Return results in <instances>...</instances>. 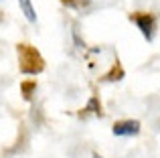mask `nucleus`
I'll list each match as a JSON object with an SVG mask.
<instances>
[{
    "label": "nucleus",
    "instance_id": "f257e3e1",
    "mask_svg": "<svg viewBox=\"0 0 160 158\" xmlns=\"http://www.w3.org/2000/svg\"><path fill=\"white\" fill-rule=\"evenodd\" d=\"M16 55H18V69L22 75H39L45 71V59L28 43H18L16 45Z\"/></svg>",
    "mask_w": 160,
    "mask_h": 158
},
{
    "label": "nucleus",
    "instance_id": "f03ea898",
    "mask_svg": "<svg viewBox=\"0 0 160 158\" xmlns=\"http://www.w3.org/2000/svg\"><path fill=\"white\" fill-rule=\"evenodd\" d=\"M130 20L138 27V31L142 32L146 41H152L154 39V32H156V16L150 14V12H134L130 14Z\"/></svg>",
    "mask_w": 160,
    "mask_h": 158
},
{
    "label": "nucleus",
    "instance_id": "7ed1b4c3",
    "mask_svg": "<svg viewBox=\"0 0 160 158\" xmlns=\"http://www.w3.org/2000/svg\"><path fill=\"white\" fill-rule=\"evenodd\" d=\"M113 136H136L140 134V122L138 120H122L116 122L112 128Z\"/></svg>",
    "mask_w": 160,
    "mask_h": 158
},
{
    "label": "nucleus",
    "instance_id": "20e7f679",
    "mask_svg": "<svg viewBox=\"0 0 160 158\" xmlns=\"http://www.w3.org/2000/svg\"><path fill=\"white\" fill-rule=\"evenodd\" d=\"M89 114L98 116V118H102V116H103L102 101H99V97H98V95H91V97H89V101H87V106L83 107L81 111H79V116H81V118H85V116H89Z\"/></svg>",
    "mask_w": 160,
    "mask_h": 158
},
{
    "label": "nucleus",
    "instance_id": "39448f33",
    "mask_svg": "<svg viewBox=\"0 0 160 158\" xmlns=\"http://www.w3.org/2000/svg\"><path fill=\"white\" fill-rule=\"evenodd\" d=\"M124 67H122L120 65V61H113V65H112V69H109V71L106 73V75L102 77V81H120V79H124Z\"/></svg>",
    "mask_w": 160,
    "mask_h": 158
},
{
    "label": "nucleus",
    "instance_id": "423d86ee",
    "mask_svg": "<svg viewBox=\"0 0 160 158\" xmlns=\"http://www.w3.org/2000/svg\"><path fill=\"white\" fill-rule=\"evenodd\" d=\"M37 91V79H27L20 83V95L24 101H32V95Z\"/></svg>",
    "mask_w": 160,
    "mask_h": 158
},
{
    "label": "nucleus",
    "instance_id": "0eeeda50",
    "mask_svg": "<svg viewBox=\"0 0 160 158\" xmlns=\"http://www.w3.org/2000/svg\"><path fill=\"white\" fill-rule=\"evenodd\" d=\"M18 6L28 22H37V12H35V6H32L31 0H18Z\"/></svg>",
    "mask_w": 160,
    "mask_h": 158
},
{
    "label": "nucleus",
    "instance_id": "6e6552de",
    "mask_svg": "<svg viewBox=\"0 0 160 158\" xmlns=\"http://www.w3.org/2000/svg\"><path fill=\"white\" fill-rule=\"evenodd\" d=\"M61 4L71 10H85L91 6V0H61Z\"/></svg>",
    "mask_w": 160,
    "mask_h": 158
},
{
    "label": "nucleus",
    "instance_id": "1a4fd4ad",
    "mask_svg": "<svg viewBox=\"0 0 160 158\" xmlns=\"http://www.w3.org/2000/svg\"><path fill=\"white\" fill-rule=\"evenodd\" d=\"M73 37H75V43H77V47H79V49H85V41L79 39V28H77V24L73 27Z\"/></svg>",
    "mask_w": 160,
    "mask_h": 158
},
{
    "label": "nucleus",
    "instance_id": "9d476101",
    "mask_svg": "<svg viewBox=\"0 0 160 158\" xmlns=\"http://www.w3.org/2000/svg\"><path fill=\"white\" fill-rule=\"evenodd\" d=\"M91 158H103V156H99L98 152H93V154H91Z\"/></svg>",
    "mask_w": 160,
    "mask_h": 158
}]
</instances>
